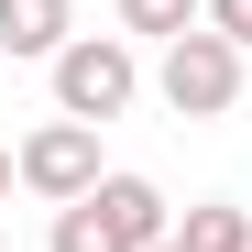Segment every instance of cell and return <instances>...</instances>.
<instances>
[{
	"instance_id": "obj_11",
	"label": "cell",
	"mask_w": 252,
	"mask_h": 252,
	"mask_svg": "<svg viewBox=\"0 0 252 252\" xmlns=\"http://www.w3.org/2000/svg\"><path fill=\"white\" fill-rule=\"evenodd\" d=\"M0 252H11V241H0Z\"/></svg>"
},
{
	"instance_id": "obj_4",
	"label": "cell",
	"mask_w": 252,
	"mask_h": 252,
	"mask_svg": "<svg viewBox=\"0 0 252 252\" xmlns=\"http://www.w3.org/2000/svg\"><path fill=\"white\" fill-rule=\"evenodd\" d=\"M99 176H110L99 164V121H44V132H22V187L44 208H77Z\"/></svg>"
},
{
	"instance_id": "obj_5",
	"label": "cell",
	"mask_w": 252,
	"mask_h": 252,
	"mask_svg": "<svg viewBox=\"0 0 252 252\" xmlns=\"http://www.w3.org/2000/svg\"><path fill=\"white\" fill-rule=\"evenodd\" d=\"M77 44V11L66 0H0V55L11 66H55Z\"/></svg>"
},
{
	"instance_id": "obj_3",
	"label": "cell",
	"mask_w": 252,
	"mask_h": 252,
	"mask_svg": "<svg viewBox=\"0 0 252 252\" xmlns=\"http://www.w3.org/2000/svg\"><path fill=\"white\" fill-rule=\"evenodd\" d=\"M154 99L176 110V121H220L230 99H241V44L230 33H176V44H164V66H154Z\"/></svg>"
},
{
	"instance_id": "obj_7",
	"label": "cell",
	"mask_w": 252,
	"mask_h": 252,
	"mask_svg": "<svg viewBox=\"0 0 252 252\" xmlns=\"http://www.w3.org/2000/svg\"><path fill=\"white\" fill-rule=\"evenodd\" d=\"M197 22H208V0H121V33H154V44H176Z\"/></svg>"
},
{
	"instance_id": "obj_2",
	"label": "cell",
	"mask_w": 252,
	"mask_h": 252,
	"mask_svg": "<svg viewBox=\"0 0 252 252\" xmlns=\"http://www.w3.org/2000/svg\"><path fill=\"white\" fill-rule=\"evenodd\" d=\"M143 99V66H132V33H77L55 55V121H121Z\"/></svg>"
},
{
	"instance_id": "obj_10",
	"label": "cell",
	"mask_w": 252,
	"mask_h": 252,
	"mask_svg": "<svg viewBox=\"0 0 252 252\" xmlns=\"http://www.w3.org/2000/svg\"><path fill=\"white\" fill-rule=\"evenodd\" d=\"M154 252H187V241H154Z\"/></svg>"
},
{
	"instance_id": "obj_9",
	"label": "cell",
	"mask_w": 252,
	"mask_h": 252,
	"mask_svg": "<svg viewBox=\"0 0 252 252\" xmlns=\"http://www.w3.org/2000/svg\"><path fill=\"white\" fill-rule=\"evenodd\" d=\"M11 176H22V154H11V143H0V208H11Z\"/></svg>"
},
{
	"instance_id": "obj_6",
	"label": "cell",
	"mask_w": 252,
	"mask_h": 252,
	"mask_svg": "<svg viewBox=\"0 0 252 252\" xmlns=\"http://www.w3.org/2000/svg\"><path fill=\"white\" fill-rule=\"evenodd\" d=\"M176 241H187V252H252V220H241L230 197H208V208L176 220Z\"/></svg>"
},
{
	"instance_id": "obj_8",
	"label": "cell",
	"mask_w": 252,
	"mask_h": 252,
	"mask_svg": "<svg viewBox=\"0 0 252 252\" xmlns=\"http://www.w3.org/2000/svg\"><path fill=\"white\" fill-rule=\"evenodd\" d=\"M208 33H230V44L252 55V0H208Z\"/></svg>"
},
{
	"instance_id": "obj_1",
	"label": "cell",
	"mask_w": 252,
	"mask_h": 252,
	"mask_svg": "<svg viewBox=\"0 0 252 252\" xmlns=\"http://www.w3.org/2000/svg\"><path fill=\"white\" fill-rule=\"evenodd\" d=\"M154 241H176L154 176H99L77 208H55V252H154Z\"/></svg>"
}]
</instances>
